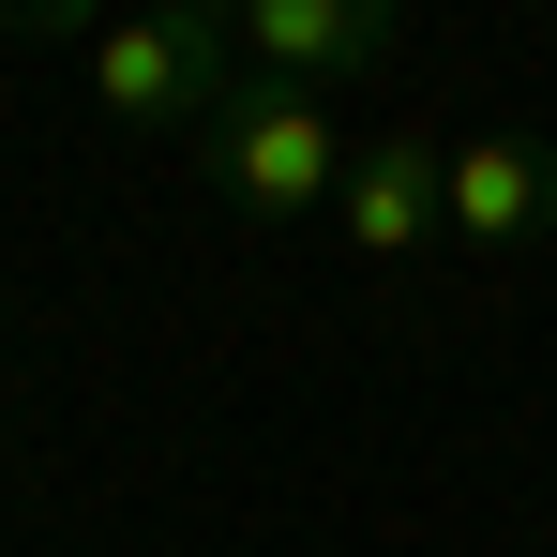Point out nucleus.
Returning <instances> with one entry per match:
<instances>
[{
  "mask_svg": "<svg viewBox=\"0 0 557 557\" xmlns=\"http://www.w3.org/2000/svg\"><path fill=\"white\" fill-rule=\"evenodd\" d=\"M76 61H91V106L106 121H136V136H211V106L242 91V61H226V15H106L76 30Z\"/></svg>",
  "mask_w": 557,
  "mask_h": 557,
  "instance_id": "f03ea898",
  "label": "nucleus"
},
{
  "mask_svg": "<svg viewBox=\"0 0 557 557\" xmlns=\"http://www.w3.org/2000/svg\"><path fill=\"white\" fill-rule=\"evenodd\" d=\"M226 61L286 91H347L392 61V0H226Z\"/></svg>",
  "mask_w": 557,
  "mask_h": 557,
  "instance_id": "39448f33",
  "label": "nucleus"
},
{
  "mask_svg": "<svg viewBox=\"0 0 557 557\" xmlns=\"http://www.w3.org/2000/svg\"><path fill=\"white\" fill-rule=\"evenodd\" d=\"M453 242L467 257L557 242V136H528V121H453Z\"/></svg>",
  "mask_w": 557,
  "mask_h": 557,
  "instance_id": "20e7f679",
  "label": "nucleus"
},
{
  "mask_svg": "<svg viewBox=\"0 0 557 557\" xmlns=\"http://www.w3.org/2000/svg\"><path fill=\"white\" fill-rule=\"evenodd\" d=\"M0 362H15V301H0Z\"/></svg>",
  "mask_w": 557,
  "mask_h": 557,
  "instance_id": "423d86ee",
  "label": "nucleus"
},
{
  "mask_svg": "<svg viewBox=\"0 0 557 557\" xmlns=\"http://www.w3.org/2000/svg\"><path fill=\"white\" fill-rule=\"evenodd\" d=\"M347 151H362V121H347L332 91H286V76H242V91L211 106V136H196L211 196H226V211H257V226H332Z\"/></svg>",
  "mask_w": 557,
  "mask_h": 557,
  "instance_id": "f257e3e1",
  "label": "nucleus"
},
{
  "mask_svg": "<svg viewBox=\"0 0 557 557\" xmlns=\"http://www.w3.org/2000/svg\"><path fill=\"white\" fill-rule=\"evenodd\" d=\"M332 242H347L362 272L437 257V242H453V136H422V121H362L347 196H332Z\"/></svg>",
  "mask_w": 557,
  "mask_h": 557,
  "instance_id": "7ed1b4c3",
  "label": "nucleus"
}]
</instances>
